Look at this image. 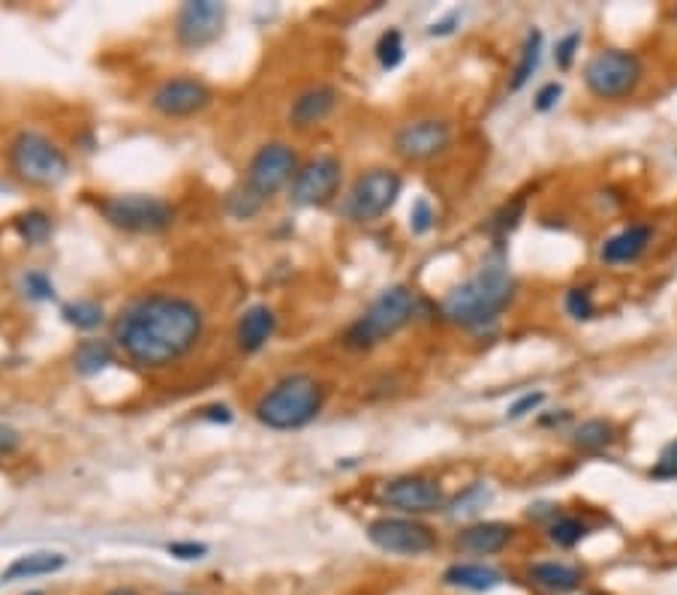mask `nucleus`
<instances>
[{"label": "nucleus", "mask_w": 677, "mask_h": 595, "mask_svg": "<svg viewBox=\"0 0 677 595\" xmlns=\"http://www.w3.org/2000/svg\"><path fill=\"white\" fill-rule=\"evenodd\" d=\"M205 331V316L190 298L169 293L142 295L130 301L115 319L112 343L133 364L160 370L190 355Z\"/></svg>", "instance_id": "1"}, {"label": "nucleus", "mask_w": 677, "mask_h": 595, "mask_svg": "<svg viewBox=\"0 0 677 595\" xmlns=\"http://www.w3.org/2000/svg\"><path fill=\"white\" fill-rule=\"evenodd\" d=\"M515 298V277L512 270L506 268L503 259L485 262L473 277L455 286L452 293L443 298V316L452 325L461 328H482V325L494 322L497 316L512 304Z\"/></svg>", "instance_id": "2"}, {"label": "nucleus", "mask_w": 677, "mask_h": 595, "mask_svg": "<svg viewBox=\"0 0 677 595\" xmlns=\"http://www.w3.org/2000/svg\"><path fill=\"white\" fill-rule=\"evenodd\" d=\"M326 403V389L307 373H293L274 382L256 403V422L268 431H302L317 418Z\"/></svg>", "instance_id": "3"}, {"label": "nucleus", "mask_w": 677, "mask_h": 595, "mask_svg": "<svg viewBox=\"0 0 677 595\" xmlns=\"http://www.w3.org/2000/svg\"><path fill=\"white\" fill-rule=\"evenodd\" d=\"M415 307H419V298L410 286L398 283V286H389L383 293L377 295L371 301V307L356 319V322L347 328L343 334V343L350 349H373L385 343L389 337H394L404 325L413 322Z\"/></svg>", "instance_id": "4"}, {"label": "nucleus", "mask_w": 677, "mask_h": 595, "mask_svg": "<svg viewBox=\"0 0 677 595\" xmlns=\"http://www.w3.org/2000/svg\"><path fill=\"white\" fill-rule=\"evenodd\" d=\"M12 172L33 187H57L70 174V157L64 148L43 132L24 130L10 145Z\"/></svg>", "instance_id": "5"}, {"label": "nucleus", "mask_w": 677, "mask_h": 595, "mask_svg": "<svg viewBox=\"0 0 677 595\" xmlns=\"http://www.w3.org/2000/svg\"><path fill=\"white\" fill-rule=\"evenodd\" d=\"M99 214L109 226L133 235H160L176 223V208L160 195L120 193L99 202Z\"/></svg>", "instance_id": "6"}, {"label": "nucleus", "mask_w": 677, "mask_h": 595, "mask_svg": "<svg viewBox=\"0 0 677 595\" xmlns=\"http://www.w3.org/2000/svg\"><path fill=\"white\" fill-rule=\"evenodd\" d=\"M645 78V66L638 54L626 49H602L584 66V85L593 97L623 99L635 94V87Z\"/></svg>", "instance_id": "7"}, {"label": "nucleus", "mask_w": 677, "mask_h": 595, "mask_svg": "<svg viewBox=\"0 0 677 595\" xmlns=\"http://www.w3.org/2000/svg\"><path fill=\"white\" fill-rule=\"evenodd\" d=\"M401 190H404L401 174L392 169H371L359 174L356 184L350 187V193L343 199V214L356 223H373L392 211Z\"/></svg>", "instance_id": "8"}, {"label": "nucleus", "mask_w": 677, "mask_h": 595, "mask_svg": "<svg viewBox=\"0 0 677 595\" xmlns=\"http://www.w3.org/2000/svg\"><path fill=\"white\" fill-rule=\"evenodd\" d=\"M298 151L286 141H268L260 151L253 153L251 166H247V178H244V190L253 193L256 199L268 202L272 195H277L284 187H289L298 174Z\"/></svg>", "instance_id": "9"}, {"label": "nucleus", "mask_w": 677, "mask_h": 595, "mask_svg": "<svg viewBox=\"0 0 677 595\" xmlns=\"http://www.w3.org/2000/svg\"><path fill=\"white\" fill-rule=\"evenodd\" d=\"M368 541L394 556H425L437 548V532L415 518H377L368 523Z\"/></svg>", "instance_id": "10"}, {"label": "nucleus", "mask_w": 677, "mask_h": 595, "mask_svg": "<svg viewBox=\"0 0 677 595\" xmlns=\"http://www.w3.org/2000/svg\"><path fill=\"white\" fill-rule=\"evenodd\" d=\"M340 181H343V162L331 153H322L298 169L295 181L289 184V202L298 208L328 205L338 195Z\"/></svg>", "instance_id": "11"}, {"label": "nucleus", "mask_w": 677, "mask_h": 595, "mask_svg": "<svg viewBox=\"0 0 677 595\" xmlns=\"http://www.w3.org/2000/svg\"><path fill=\"white\" fill-rule=\"evenodd\" d=\"M452 145V127L443 118H419L394 132V153L406 162L437 160Z\"/></svg>", "instance_id": "12"}, {"label": "nucleus", "mask_w": 677, "mask_h": 595, "mask_svg": "<svg viewBox=\"0 0 677 595\" xmlns=\"http://www.w3.org/2000/svg\"><path fill=\"white\" fill-rule=\"evenodd\" d=\"M226 24V7L218 0H190L176 15V40L190 52H199L218 40Z\"/></svg>", "instance_id": "13"}, {"label": "nucleus", "mask_w": 677, "mask_h": 595, "mask_svg": "<svg viewBox=\"0 0 677 595\" xmlns=\"http://www.w3.org/2000/svg\"><path fill=\"white\" fill-rule=\"evenodd\" d=\"M380 499H383L389 509L404 511L406 518H415V514H431V511H440L446 506V493L440 481L427 476H401L385 481L383 490H380Z\"/></svg>", "instance_id": "14"}, {"label": "nucleus", "mask_w": 677, "mask_h": 595, "mask_svg": "<svg viewBox=\"0 0 677 595\" xmlns=\"http://www.w3.org/2000/svg\"><path fill=\"white\" fill-rule=\"evenodd\" d=\"M208 103H211V87L193 76L166 78L151 94L154 111H160L163 118H190L202 111Z\"/></svg>", "instance_id": "15"}, {"label": "nucleus", "mask_w": 677, "mask_h": 595, "mask_svg": "<svg viewBox=\"0 0 677 595\" xmlns=\"http://www.w3.org/2000/svg\"><path fill=\"white\" fill-rule=\"evenodd\" d=\"M340 103V94L338 87L331 85H314L307 87V91H302L298 97L293 99V106H289V127H295V130H310V127H317V124H322V120L338 108Z\"/></svg>", "instance_id": "16"}, {"label": "nucleus", "mask_w": 677, "mask_h": 595, "mask_svg": "<svg viewBox=\"0 0 677 595\" xmlns=\"http://www.w3.org/2000/svg\"><path fill=\"white\" fill-rule=\"evenodd\" d=\"M515 539L512 523H503V520H479L470 523L467 530L458 532L455 548L461 553H470V556H494L509 548V541Z\"/></svg>", "instance_id": "17"}, {"label": "nucleus", "mask_w": 677, "mask_h": 595, "mask_svg": "<svg viewBox=\"0 0 677 595\" xmlns=\"http://www.w3.org/2000/svg\"><path fill=\"white\" fill-rule=\"evenodd\" d=\"M277 331V316L268 304H253L251 310H244L235 328V343L244 355H253L260 349L268 347V340Z\"/></svg>", "instance_id": "18"}, {"label": "nucleus", "mask_w": 677, "mask_h": 595, "mask_svg": "<svg viewBox=\"0 0 677 595\" xmlns=\"http://www.w3.org/2000/svg\"><path fill=\"white\" fill-rule=\"evenodd\" d=\"M506 574L488 563H452L443 572V584L464 589V593H491L503 586Z\"/></svg>", "instance_id": "19"}, {"label": "nucleus", "mask_w": 677, "mask_h": 595, "mask_svg": "<svg viewBox=\"0 0 677 595\" xmlns=\"http://www.w3.org/2000/svg\"><path fill=\"white\" fill-rule=\"evenodd\" d=\"M650 238H654V229L645 226V223H633V226H626L623 232H617V235H612L602 244V262H609V265H630V262H635L645 253Z\"/></svg>", "instance_id": "20"}, {"label": "nucleus", "mask_w": 677, "mask_h": 595, "mask_svg": "<svg viewBox=\"0 0 677 595\" xmlns=\"http://www.w3.org/2000/svg\"><path fill=\"white\" fill-rule=\"evenodd\" d=\"M66 569V556L57 551H33V553H24V556H15L7 569H3V574H0V581H7V584H15V581H33V577H49V574H57Z\"/></svg>", "instance_id": "21"}, {"label": "nucleus", "mask_w": 677, "mask_h": 595, "mask_svg": "<svg viewBox=\"0 0 677 595\" xmlns=\"http://www.w3.org/2000/svg\"><path fill=\"white\" fill-rule=\"evenodd\" d=\"M527 577L530 584L539 586L542 593L551 595H567L572 589H579L581 581H584V572L579 565L569 563H536L527 569Z\"/></svg>", "instance_id": "22"}, {"label": "nucleus", "mask_w": 677, "mask_h": 595, "mask_svg": "<svg viewBox=\"0 0 677 595\" xmlns=\"http://www.w3.org/2000/svg\"><path fill=\"white\" fill-rule=\"evenodd\" d=\"M115 364V343L109 340H99V337H88L73 349V368L82 376H97L103 370Z\"/></svg>", "instance_id": "23"}, {"label": "nucleus", "mask_w": 677, "mask_h": 595, "mask_svg": "<svg viewBox=\"0 0 677 595\" xmlns=\"http://www.w3.org/2000/svg\"><path fill=\"white\" fill-rule=\"evenodd\" d=\"M539 61H542V31H527L525 45H521V61L515 66L512 82H509V91H521V87L533 78V73L539 70Z\"/></svg>", "instance_id": "24"}, {"label": "nucleus", "mask_w": 677, "mask_h": 595, "mask_svg": "<svg viewBox=\"0 0 677 595\" xmlns=\"http://www.w3.org/2000/svg\"><path fill=\"white\" fill-rule=\"evenodd\" d=\"M61 316H64L66 325H73V328H78V331H94V328H99V325L106 322V310H103V304L91 301V298L70 301L64 310H61Z\"/></svg>", "instance_id": "25"}, {"label": "nucleus", "mask_w": 677, "mask_h": 595, "mask_svg": "<svg viewBox=\"0 0 677 595\" xmlns=\"http://www.w3.org/2000/svg\"><path fill=\"white\" fill-rule=\"evenodd\" d=\"M614 439V424L602 422V418H590V422L579 424L572 433V443L581 451H600L605 445H612Z\"/></svg>", "instance_id": "26"}, {"label": "nucleus", "mask_w": 677, "mask_h": 595, "mask_svg": "<svg viewBox=\"0 0 677 595\" xmlns=\"http://www.w3.org/2000/svg\"><path fill=\"white\" fill-rule=\"evenodd\" d=\"M15 232H19V238L24 241V244H31V247H40V244H45V241L52 238V216L45 214V211H24L19 220H15Z\"/></svg>", "instance_id": "27"}, {"label": "nucleus", "mask_w": 677, "mask_h": 595, "mask_svg": "<svg viewBox=\"0 0 677 595\" xmlns=\"http://www.w3.org/2000/svg\"><path fill=\"white\" fill-rule=\"evenodd\" d=\"M584 535H588V523H584L581 518L560 514V518H554L551 523H548V541H551V544H558V548H563V551L581 544Z\"/></svg>", "instance_id": "28"}, {"label": "nucleus", "mask_w": 677, "mask_h": 595, "mask_svg": "<svg viewBox=\"0 0 677 595\" xmlns=\"http://www.w3.org/2000/svg\"><path fill=\"white\" fill-rule=\"evenodd\" d=\"M377 61H380L383 70H398V66L404 64V33L398 31V28H389V31L380 36V43H377Z\"/></svg>", "instance_id": "29"}, {"label": "nucleus", "mask_w": 677, "mask_h": 595, "mask_svg": "<svg viewBox=\"0 0 677 595\" xmlns=\"http://www.w3.org/2000/svg\"><path fill=\"white\" fill-rule=\"evenodd\" d=\"M488 502H491V490L482 485V481H476V485L467 487V490L452 502V514H455V518H470V514H476L479 509H485Z\"/></svg>", "instance_id": "30"}, {"label": "nucleus", "mask_w": 677, "mask_h": 595, "mask_svg": "<svg viewBox=\"0 0 677 595\" xmlns=\"http://www.w3.org/2000/svg\"><path fill=\"white\" fill-rule=\"evenodd\" d=\"M263 199H256L253 193H247L244 187H239V190H232L230 195H226V211H230L235 220H251V216H256L260 211H263Z\"/></svg>", "instance_id": "31"}, {"label": "nucleus", "mask_w": 677, "mask_h": 595, "mask_svg": "<svg viewBox=\"0 0 677 595\" xmlns=\"http://www.w3.org/2000/svg\"><path fill=\"white\" fill-rule=\"evenodd\" d=\"M521 214H525V199H515L512 205H503L491 220V235H497V238L509 235V232L518 226Z\"/></svg>", "instance_id": "32"}, {"label": "nucleus", "mask_w": 677, "mask_h": 595, "mask_svg": "<svg viewBox=\"0 0 677 595\" xmlns=\"http://www.w3.org/2000/svg\"><path fill=\"white\" fill-rule=\"evenodd\" d=\"M24 293H28V298H33V301H49V298H55V283L45 277L43 270H31V274H24Z\"/></svg>", "instance_id": "33"}, {"label": "nucleus", "mask_w": 677, "mask_h": 595, "mask_svg": "<svg viewBox=\"0 0 677 595\" xmlns=\"http://www.w3.org/2000/svg\"><path fill=\"white\" fill-rule=\"evenodd\" d=\"M166 551L181 563H197V560L208 556V544H202V541H172V544H166Z\"/></svg>", "instance_id": "34"}, {"label": "nucleus", "mask_w": 677, "mask_h": 595, "mask_svg": "<svg viewBox=\"0 0 677 595\" xmlns=\"http://www.w3.org/2000/svg\"><path fill=\"white\" fill-rule=\"evenodd\" d=\"M567 314L572 316V319H590V316H593V295H590L588 289H569Z\"/></svg>", "instance_id": "35"}, {"label": "nucleus", "mask_w": 677, "mask_h": 595, "mask_svg": "<svg viewBox=\"0 0 677 595\" xmlns=\"http://www.w3.org/2000/svg\"><path fill=\"white\" fill-rule=\"evenodd\" d=\"M431 226H434V208L427 199H415L413 211H410V229L415 235H425V232H431Z\"/></svg>", "instance_id": "36"}, {"label": "nucleus", "mask_w": 677, "mask_h": 595, "mask_svg": "<svg viewBox=\"0 0 677 595\" xmlns=\"http://www.w3.org/2000/svg\"><path fill=\"white\" fill-rule=\"evenodd\" d=\"M581 45V33L579 31H569L563 40L558 43V49H554V61H558L560 70H569L572 66V61H575V52H579Z\"/></svg>", "instance_id": "37"}, {"label": "nucleus", "mask_w": 677, "mask_h": 595, "mask_svg": "<svg viewBox=\"0 0 677 595\" xmlns=\"http://www.w3.org/2000/svg\"><path fill=\"white\" fill-rule=\"evenodd\" d=\"M650 476H654V478H677V439H671V443L663 448V455H659L656 466L650 469Z\"/></svg>", "instance_id": "38"}, {"label": "nucleus", "mask_w": 677, "mask_h": 595, "mask_svg": "<svg viewBox=\"0 0 677 595\" xmlns=\"http://www.w3.org/2000/svg\"><path fill=\"white\" fill-rule=\"evenodd\" d=\"M542 401H546V394H542V391H536V394H525L521 401H515L512 406H509V412H506V415H509L512 422H518V418H525V415H530V412L539 410V406H542Z\"/></svg>", "instance_id": "39"}, {"label": "nucleus", "mask_w": 677, "mask_h": 595, "mask_svg": "<svg viewBox=\"0 0 677 595\" xmlns=\"http://www.w3.org/2000/svg\"><path fill=\"white\" fill-rule=\"evenodd\" d=\"M560 97H563V85H560V82H548V85L536 94V111H551V108L560 103Z\"/></svg>", "instance_id": "40"}, {"label": "nucleus", "mask_w": 677, "mask_h": 595, "mask_svg": "<svg viewBox=\"0 0 677 595\" xmlns=\"http://www.w3.org/2000/svg\"><path fill=\"white\" fill-rule=\"evenodd\" d=\"M19 448H22V433L10 424H0V457L15 455Z\"/></svg>", "instance_id": "41"}, {"label": "nucleus", "mask_w": 677, "mask_h": 595, "mask_svg": "<svg viewBox=\"0 0 677 595\" xmlns=\"http://www.w3.org/2000/svg\"><path fill=\"white\" fill-rule=\"evenodd\" d=\"M452 24H458V12H452V15H448L446 22H440V24L434 22V24H431V33H434V36H446V33L455 31Z\"/></svg>", "instance_id": "42"}, {"label": "nucleus", "mask_w": 677, "mask_h": 595, "mask_svg": "<svg viewBox=\"0 0 677 595\" xmlns=\"http://www.w3.org/2000/svg\"><path fill=\"white\" fill-rule=\"evenodd\" d=\"M103 595H142L136 586H112V589H106Z\"/></svg>", "instance_id": "43"}, {"label": "nucleus", "mask_w": 677, "mask_h": 595, "mask_svg": "<svg viewBox=\"0 0 677 595\" xmlns=\"http://www.w3.org/2000/svg\"><path fill=\"white\" fill-rule=\"evenodd\" d=\"M163 595H193V593H163Z\"/></svg>", "instance_id": "44"}, {"label": "nucleus", "mask_w": 677, "mask_h": 595, "mask_svg": "<svg viewBox=\"0 0 677 595\" xmlns=\"http://www.w3.org/2000/svg\"><path fill=\"white\" fill-rule=\"evenodd\" d=\"M588 595H605V593H588Z\"/></svg>", "instance_id": "45"}, {"label": "nucleus", "mask_w": 677, "mask_h": 595, "mask_svg": "<svg viewBox=\"0 0 677 595\" xmlns=\"http://www.w3.org/2000/svg\"><path fill=\"white\" fill-rule=\"evenodd\" d=\"M31 595H43V593H31Z\"/></svg>", "instance_id": "46"}, {"label": "nucleus", "mask_w": 677, "mask_h": 595, "mask_svg": "<svg viewBox=\"0 0 677 595\" xmlns=\"http://www.w3.org/2000/svg\"><path fill=\"white\" fill-rule=\"evenodd\" d=\"M675 19H677V12H675Z\"/></svg>", "instance_id": "47"}]
</instances>
